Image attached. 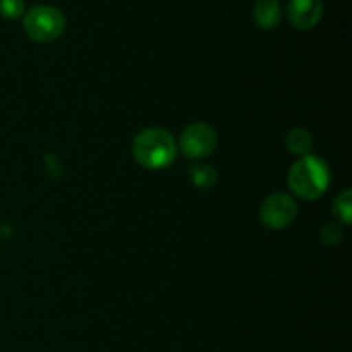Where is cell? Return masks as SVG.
Wrapping results in <instances>:
<instances>
[{"label": "cell", "mask_w": 352, "mask_h": 352, "mask_svg": "<svg viewBox=\"0 0 352 352\" xmlns=\"http://www.w3.org/2000/svg\"><path fill=\"white\" fill-rule=\"evenodd\" d=\"M133 157L141 167L158 170L168 167L177 155L174 136L162 127H150L136 134L133 140Z\"/></svg>", "instance_id": "obj_1"}, {"label": "cell", "mask_w": 352, "mask_h": 352, "mask_svg": "<svg viewBox=\"0 0 352 352\" xmlns=\"http://www.w3.org/2000/svg\"><path fill=\"white\" fill-rule=\"evenodd\" d=\"M330 184V168L323 158L306 155L289 170V188L301 199H316Z\"/></svg>", "instance_id": "obj_2"}, {"label": "cell", "mask_w": 352, "mask_h": 352, "mask_svg": "<svg viewBox=\"0 0 352 352\" xmlns=\"http://www.w3.org/2000/svg\"><path fill=\"white\" fill-rule=\"evenodd\" d=\"M24 31L38 43H48L65 31V16L52 6H34L24 14Z\"/></svg>", "instance_id": "obj_3"}, {"label": "cell", "mask_w": 352, "mask_h": 352, "mask_svg": "<svg viewBox=\"0 0 352 352\" xmlns=\"http://www.w3.org/2000/svg\"><path fill=\"white\" fill-rule=\"evenodd\" d=\"M181 151L188 158H205L217 146V133L205 122H192L184 127L179 140Z\"/></svg>", "instance_id": "obj_4"}, {"label": "cell", "mask_w": 352, "mask_h": 352, "mask_svg": "<svg viewBox=\"0 0 352 352\" xmlns=\"http://www.w3.org/2000/svg\"><path fill=\"white\" fill-rule=\"evenodd\" d=\"M298 215V205L284 192H274L261 205V222L268 229L280 230L291 226Z\"/></svg>", "instance_id": "obj_5"}, {"label": "cell", "mask_w": 352, "mask_h": 352, "mask_svg": "<svg viewBox=\"0 0 352 352\" xmlns=\"http://www.w3.org/2000/svg\"><path fill=\"white\" fill-rule=\"evenodd\" d=\"M323 16V0H289L287 17L298 30L316 26Z\"/></svg>", "instance_id": "obj_6"}, {"label": "cell", "mask_w": 352, "mask_h": 352, "mask_svg": "<svg viewBox=\"0 0 352 352\" xmlns=\"http://www.w3.org/2000/svg\"><path fill=\"white\" fill-rule=\"evenodd\" d=\"M282 7L278 0H256L253 7V19L263 30H272L280 23Z\"/></svg>", "instance_id": "obj_7"}, {"label": "cell", "mask_w": 352, "mask_h": 352, "mask_svg": "<svg viewBox=\"0 0 352 352\" xmlns=\"http://www.w3.org/2000/svg\"><path fill=\"white\" fill-rule=\"evenodd\" d=\"M285 144H287V148L291 153L306 157V155H309V151H311V148H313V138L308 131L292 129L291 133L287 134Z\"/></svg>", "instance_id": "obj_8"}, {"label": "cell", "mask_w": 352, "mask_h": 352, "mask_svg": "<svg viewBox=\"0 0 352 352\" xmlns=\"http://www.w3.org/2000/svg\"><path fill=\"white\" fill-rule=\"evenodd\" d=\"M191 179L199 188H210L212 184H215L217 172L210 165L196 164L195 167H191Z\"/></svg>", "instance_id": "obj_9"}, {"label": "cell", "mask_w": 352, "mask_h": 352, "mask_svg": "<svg viewBox=\"0 0 352 352\" xmlns=\"http://www.w3.org/2000/svg\"><path fill=\"white\" fill-rule=\"evenodd\" d=\"M352 201H351V191L346 189L340 196H337L336 206H333V212L339 217L340 220H344L346 223L351 222V212H352Z\"/></svg>", "instance_id": "obj_10"}, {"label": "cell", "mask_w": 352, "mask_h": 352, "mask_svg": "<svg viewBox=\"0 0 352 352\" xmlns=\"http://www.w3.org/2000/svg\"><path fill=\"white\" fill-rule=\"evenodd\" d=\"M24 14V0H0V16L6 19H19Z\"/></svg>", "instance_id": "obj_11"}]
</instances>
